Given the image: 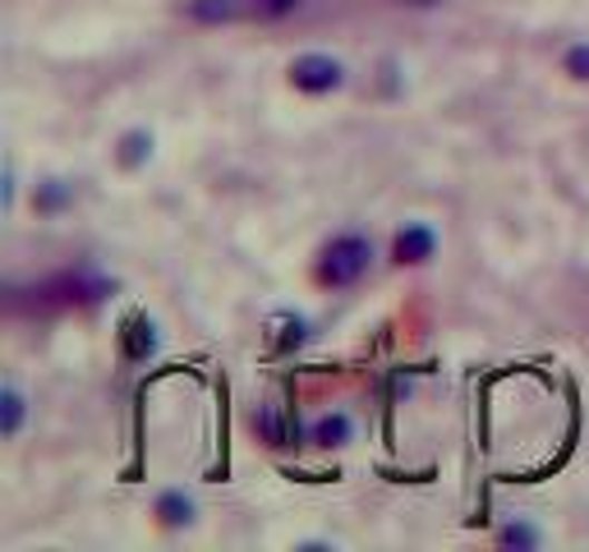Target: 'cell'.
Instances as JSON below:
<instances>
[{
	"instance_id": "8992f818",
	"label": "cell",
	"mask_w": 589,
	"mask_h": 552,
	"mask_svg": "<svg viewBox=\"0 0 589 552\" xmlns=\"http://www.w3.org/2000/svg\"><path fill=\"white\" fill-rule=\"evenodd\" d=\"M351 420H345V414H323V420L314 424V428H308V442H314V446H345V442H351Z\"/></svg>"
},
{
	"instance_id": "30bf717a",
	"label": "cell",
	"mask_w": 589,
	"mask_h": 552,
	"mask_svg": "<svg viewBox=\"0 0 589 552\" xmlns=\"http://www.w3.org/2000/svg\"><path fill=\"white\" fill-rule=\"evenodd\" d=\"M272 323L282 327V336H276V351H295V345H304V336H308L304 318H295V314H282V318H272Z\"/></svg>"
},
{
	"instance_id": "52a82bcc",
	"label": "cell",
	"mask_w": 589,
	"mask_h": 552,
	"mask_svg": "<svg viewBox=\"0 0 589 552\" xmlns=\"http://www.w3.org/2000/svg\"><path fill=\"white\" fill-rule=\"evenodd\" d=\"M157 515H161V525H170V530H180V525H189L194 521V502L185 497V493H161L157 497Z\"/></svg>"
},
{
	"instance_id": "7a4b0ae2",
	"label": "cell",
	"mask_w": 589,
	"mask_h": 552,
	"mask_svg": "<svg viewBox=\"0 0 589 552\" xmlns=\"http://www.w3.org/2000/svg\"><path fill=\"white\" fill-rule=\"evenodd\" d=\"M369 263H373V245L364 235H336L332 245L323 249V258H318V286H332V290H345V286H355L360 276L369 272Z\"/></svg>"
},
{
	"instance_id": "ba28073f",
	"label": "cell",
	"mask_w": 589,
	"mask_h": 552,
	"mask_svg": "<svg viewBox=\"0 0 589 552\" xmlns=\"http://www.w3.org/2000/svg\"><path fill=\"white\" fill-rule=\"evenodd\" d=\"M153 157V134L148 129H129L125 138H120V166H144Z\"/></svg>"
},
{
	"instance_id": "3957f363",
	"label": "cell",
	"mask_w": 589,
	"mask_h": 552,
	"mask_svg": "<svg viewBox=\"0 0 589 552\" xmlns=\"http://www.w3.org/2000/svg\"><path fill=\"white\" fill-rule=\"evenodd\" d=\"M291 83L300 92H308V97H323V92H336L345 83V69H341V60L314 51V56H300L291 65Z\"/></svg>"
},
{
	"instance_id": "277c9868",
	"label": "cell",
	"mask_w": 589,
	"mask_h": 552,
	"mask_svg": "<svg viewBox=\"0 0 589 552\" xmlns=\"http://www.w3.org/2000/svg\"><path fill=\"white\" fill-rule=\"evenodd\" d=\"M433 254H438V235H433V226H424V221H410V226L396 230V239H392V258H396L401 267H424Z\"/></svg>"
},
{
	"instance_id": "6da1fadb",
	"label": "cell",
	"mask_w": 589,
	"mask_h": 552,
	"mask_svg": "<svg viewBox=\"0 0 589 552\" xmlns=\"http://www.w3.org/2000/svg\"><path fill=\"white\" fill-rule=\"evenodd\" d=\"M111 295V282L97 272H56L32 286L10 290L14 314H65V308H92Z\"/></svg>"
},
{
	"instance_id": "9c48e42d",
	"label": "cell",
	"mask_w": 589,
	"mask_h": 552,
	"mask_svg": "<svg viewBox=\"0 0 589 552\" xmlns=\"http://www.w3.org/2000/svg\"><path fill=\"white\" fill-rule=\"evenodd\" d=\"M23 428V396L19 387H6L0 392V437H19Z\"/></svg>"
},
{
	"instance_id": "8fae6325",
	"label": "cell",
	"mask_w": 589,
	"mask_h": 552,
	"mask_svg": "<svg viewBox=\"0 0 589 552\" xmlns=\"http://www.w3.org/2000/svg\"><path fill=\"white\" fill-rule=\"evenodd\" d=\"M65 203H69V185H60V180H47V185L38 189V213H60Z\"/></svg>"
},
{
	"instance_id": "5b68a950",
	"label": "cell",
	"mask_w": 589,
	"mask_h": 552,
	"mask_svg": "<svg viewBox=\"0 0 589 552\" xmlns=\"http://www.w3.org/2000/svg\"><path fill=\"white\" fill-rule=\"evenodd\" d=\"M120 351H125V359H134V364H144V359L157 355V327H153L148 314H129V318L120 323Z\"/></svg>"
},
{
	"instance_id": "4fadbf2b",
	"label": "cell",
	"mask_w": 589,
	"mask_h": 552,
	"mask_svg": "<svg viewBox=\"0 0 589 552\" xmlns=\"http://www.w3.org/2000/svg\"><path fill=\"white\" fill-rule=\"evenodd\" d=\"M502 543H507V548H534L539 534H534L530 525H511V530H502Z\"/></svg>"
},
{
	"instance_id": "7c38bea8",
	"label": "cell",
	"mask_w": 589,
	"mask_h": 552,
	"mask_svg": "<svg viewBox=\"0 0 589 552\" xmlns=\"http://www.w3.org/2000/svg\"><path fill=\"white\" fill-rule=\"evenodd\" d=\"M562 65H567V75H571V79H589V42L571 47V51L562 56Z\"/></svg>"
},
{
	"instance_id": "5bb4252c",
	"label": "cell",
	"mask_w": 589,
	"mask_h": 552,
	"mask_svg": "<svg viewBox=\"0 0 589 552\" xmlns=\"http://www.w3.org/2000/svg\"><path fill=\"white\" fill-rule=\"evenodd\" d=\"M410 6H433V0H410Z\"/></svg>"
}]
</instances>
